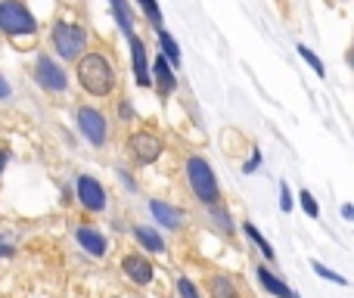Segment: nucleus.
I'll return each mask as SVG.
<instances>
[{
  "instance_id": "nucleus-1",
  "label": "nucleus",
  "mask_w": 354,
  "mask_h": 298,
  "mask_svg": "<svg viewBox=\"0 0 354 298\" xmlns=\"http://www.w3.org/2000/svg\"><path fill=\"white\" fill-rule=\"evenodd\" d=\"M78 81L87 93L106 97V93L115 91V68H112V62L106 59V56L87 53V56H81V62H78Z\"/></svg>"
},
{
  "instance_id": "nucleus-2",
  "label": "nucleus",
  "mask_w": 354,
  "mask_h": 298,
  "mask_svg": "<svg viewBox=\"0 0 354 298\" xmlns=\"http://www.w3.org/2000/svg\"><path fill=\"white\" fill-rule=\"evenodd\" d=\"M187 180H189V187H193L196 199H202L205 205H214V202L221 199V189H218V180H214V171H212V165H208L205 158H199V156L187 158Z\"/></svg>"
},
{
  "instance_id": "nucleus-3",
  "label": "nucleus",
  "mask_w": 354,
  "mask_h": 298,
  "mask_svg": "<svg viewBox=\"0 0 354 298\" xmlns=\"http://www.w3.org/2000/svg\"><path fill=\"white\" fill-rule=\"evenodd\" d=\"M0 31H6V35H35L37 22L22 3L0 0Z\"/></svg>"
},
{
  "instance_id": "nucleus-4",
  "label": "nucleus",
  "mask_w": 354,
  "mask_h": 298,
  "mask_svg": "<svg viewBox=\"0 0 354 298\" xmlns=\"http://www.w3.org/2000/svg\"><path fill=\"white\" fill-rule=\"evenodd\" d=\"M50 37H53V47L62 59H75V56L84 50V41H87L84 28H81V25H72V22H56Z\"/></svg>"
},
{
  "instance_id": "nucleus-5",
  "label": "nucleus",
  "mask_w": 354,
  "mask_h": 298,
  "mask_svg": "<svg viewBox=\"0 0 354 298\" xmlns=\"http://www.w3.org/2000/svg\"><path fill=\"white\" fill-rule=\"evenodd\" d=\"M128 149H131V156H134V162H137V165H153L156 158L162 156V140H159L156 134L137 131V134H131Z\"/></svg>"
},
{
  "instance_id": "nucleus-6",
  "label": "nucleus",
  "mask_w": 354,
  "mask_h": 298,
  "mask_svg": "<svg viewBox=\"0 0 354 298\" xmlns=\"http://www.w3.org/2000/svg\"><path fill=\"white\" fill-rule=\"evenodd\" d=\"M78 128L93 147H103L106 143V118L103 112L91 109V106H81L78 109Z\"/></svg>"
},
{
  "instance_id": "nucleus-7",
  "label": "nucleus",
  "mask_w": 354,
  "mask_h": 298,
  "mask_svg": "<svg viewBox=\"0 0 354 298\" xmlns=\"http://www.w3.org/2000/svg\"><path fill=\"white\" fill-rule=\"evenodd\" d=\"M35 78H37V84L44 87V91H66V84H68V78H66V72H62L59 66H56L50 56H37V66H35Z\"/></svg>"
},
{
  "instance_id": "nucleus-8",
  "label": "nucleus",
  "mask_w": 354,
  "mask_h": 298,
  "mask_svg": "<svg viewBox=\"0 0 354 298\" xmlns=\"http://www.w3.org/2000/svg\"><path fill=\"white\" fill-rule=\"evenodd\" d=\"M75 189H78V199H81V205H84L87 212H103L106 208V189L100 187L97 177L81 174L78 183H75Z\"/></svg>"
},
{
  "instance_id": "nucleus-9",
  "label": "nucleus",
  "mask_w": 354,
  "mask_h": 298,
  "mask_svg": "<svg viewBox=\"0 0 354 298\" xmlns=\"http://www.w3.org/2000/svg\"><path fill=\"white\" fill-rule=\"evenodd\" d=\"M128 44H131V59H134V78L140 87H149V66H147V47L143 41L131 31L128 35Z\"/></svg>"
},
{
  "instance_id": "nucleus-10",
  "label": "nucleus",
  "mask_w": 354,
  "mask_h": 298,
  "mask_svg": "<svg viewBox=\"0 0 354 298\" xmlns=\"http://www.w3.org/2000/svg\"><path fill=\"white\" fill-rule=\"evenodd\" d=\"M122 270L131 277L134 283H140V286H147L149 280H153V264L147 261L143 255H128L122 261Z\"/></svg>"
},
{
  "instance_id": "nucleus-11",
  "label": "nucleus",
  "mask_w": 354,
  "mask_h": 298,
  "mask_svg": "<svg viewBox=\"0 0 354 298\" xmlns=\"http://www.w3.org/2000/svg\"><path fill=\"white\" fill-rule=\"evenodd\" d=\"M153 75H156V84H159V93H162V97H171L174 87H177V78H174V72H171V62H168L165 56H156Z\"/></svg>"
},
{
  "instance_id": "nucleus-12",
  "label": "nucleus",
  "mask_w": 354,
  "mask_h": 298,
  "mask_svg": "<svg viewBox=\"0 0 354 298\" xmlns=\"http://www.w3.org/2000/svg\"><path fill=\"white\" fill-rule=\"evenodd\" d=\"M78 243H81V249H87L91 255H97V258H103L106 255V236L100 230H93V227H78Z\"/></svg>"
},
{
  "instance_id": "nucleus-13",
  "label": "nucleus",
  "mask_w": 354,
  "mask_h": 298,
  "mask_svg": "<svg viewBox=\"0 0 354 298\" xmlns=\"http://www.w3.org/2000/svg\"><path fill=\"white\" fill-rule=\"evenodd\" d=\"M149 212L156 214V221H159V224H165L168 230H177V227H180V221H183V214L177 212L174 205H168V202H149Z\"/></svg>"
},
{
  "instance_id": "nucleus-14",
  "label": "nucleus",
  "mask_w": 354,
  "mask_h": 298,
  "mask_svg": "<svg viewBox=\"0 0 354 298\" xmlns=\"http://www.w3.org/2000/svg\"><path fill=\"white\" fill-rule=\"evenodd\" d=\"M255 274H258V280H261V286L268 289V292H274L277 298H295V295H292V289H289L283 280H277V277L270 274L268 268H258Z\"/></svg>"
},
{
  "instance_id": "nucleus-15",
  "label": "nucleus",
  "mask_w": 354,
  "mask_h": 298,
  "mask_svg": "<svg viewBox=\"0 0 354 298\" xmlns=\"http://www.w3.org/2000/svg\"><path fill=\"white\" fill-rule=\"evenodd\" d=\"M134 236H137V243H140L143 249H149V252H165V239H162L156 230H149V227H134Z\"/></svg>"
},
{
  "instance_id": "nucleus-16",
  "label": "nucleus",
  "mask_w": 354,
  "mask_h": 298,
  "mask_svg": "<svg viewBox=\"0 0 354 298\" xmlns=\"http://www.w3.org/2000/svg\"><path fill=\"white\" fill-rule=\"evenodd\" d=\"M112 3V16H115V22H118V28L124 31V37L134 31V16H131V10H128V3L124 0H109Z\"/></svg>"
},
{
  "instance_id": "nucleus-17",
  "label": "nucleus",
  "mask_w": 354,
  "mask_h": 298,
  "mask_svg": "<svg viewBox=\"0 0 354 298\" xmlns=\"http://www.w3.org/2000/svg\"><path fill=\"white\" fill-rule=\"evenodd\" d=\"M156 31H159L162 56H165V59H168V62H171V66H180V47H177V41H174V37H171V35H168V31H165V28H162V25H159V28H156Z\"/></svg>"
},
{
  "instance_id": "nucleus-18",
  "label": "nucleus",
  "mask_w": 354,
  "mask_h": 298,
  "mask_svg": "<svg viewBox=\"0 0 354 298\" xmlns=\"http://www.w3.org/2000/svg\"><path fill=\"white\" fill-rule=\"evenodd\" d=\"M212 298H239V292H236V286H233L227 277H212Z\"/></svg>"
},
{
  "instance_id": "nucleus-19",
  "label": "nucleus",
  "mask_w": 354,
  "mask_h": 298,
  "mask_svg": "<svg viewBox=\"0 0 354 298\" xmlns=\"http://www.w3.org/2000/svg\"><path fill=\"white\" fill-rule=\"evenodd\" d=\"M243 230H245V236H249V239H252V243H255V245H258V249H261V255H264V258H274V249H270V243H268V239H264V236H261V233H258V230H255V224H245V227H243Z\"/></svg>"
},
{
  "instance_id": "nucleus-20",
  "label": "nucleus",
  "mask_w": 354,
  "mask_h": 298,
  "mask_svg": "<svg viewBox=\"0 0 354 298\" xmlns=\"http://www.w3.org/2000/svg\"><path fill=\"white\" fill-rule=\"evenodd\" d=\"M299 56H301V59H305V62H308V66H311V68H314V72H317V75H326L324 62H320V56H317V53H314V50H311V47H305V44H299Z\"/></svg>"
},
{
  "instance_id": "nucleus-21",
  "label": "nucleus",
  "mask_w": 354,
  "mask_h": 298,
  "mask_svg": "<svg viewBox=\"0 0 354 298\" xmlns=\"http://www.w3.org/2000/svg\"><path fill=\"white\" fill-rule=\"evenodd\" d=\"M137 3H140V6H143V12L149 16L153 28H159V25H162V10H159V3H156V0H137Z\"/></svg>"
},
{
  "instance_id": "nucleus-22",
  "label": "nucleus",
  "mask_w": 354,
  "mask_h": 298,
  "mask_svg": "<svg viewBox=\"0 0 354 298\" xmlns=\"http://www.w3.org/2000/svg\"><path fill=\"white\" fill-rule=\"evenodd\" d=\"M314 270H317V274L324 277V280H333V283H339V286H348V280H345V277H339L336 270H330V268H326V264L314 261Z\"/></svg>"
},
{
  "instance_id": "nucleus-23",
  "label": "nucleus",
  "mask_w": 354,
  "mask_h": 298,
  "mask_svg": "<svg viewBox=\"0 0 354 298\" xmlns=\"http://www.w3.org/2000/svg\"><path fill=\"white\" fill-rule=\"evenodd\" d=\"M299 199H301V208H305V212H308V218H317V214H320V208H317V202H314V196L308 193V189H301V196H299Z\"/></svg>"
},
{
  "instance_id": "nucleus-24",
  "label": "nucleus",
  "mask_w": 354,
  "mask_h": 298,
  "mask_svg": "<svg viewBox=\"0 0 354 298\" xmlns=\"http://www.w3.org/2000/svg\"><path fill=\"white\" fill-rule=\"evenodd\" d=\"M177 292H180V298H199L196 286L187 280V277H180V280H177Z\"/></svg>"
},
{
  "instance_id": "nucleus-25",
  "label": "nucleus",
  "mask_w": 354,
  "mask_h": 298,
  "mask_svg": "<svg viewBox=\"0 0 354 298\" xmlns=\"http://www.w3.org/2000/svg\"><path fill=\"white\" fill-rule=\"evenodd\" d=\"M280 196H283V212H289V208H292V199H289V187H286V183H280Z\"/></svg>"
},
{
  "instance_id": "nucleus-26",
  "label": "nucleus",
  "mask_w": 354,
  "mask_h": 298,
  "mask_svg": "<svg viewBox=\"0 0 354 298\" xmlns=\"http://www.w3.org/2000/svg\"><path fill=\"white\" fill-rule=\"evenodd\" d=\"M258 165H261V156H258V152H255V156H252L249 162H245V174H252V171H255Z\"/></svg>"
},
{
  "instance_id": "nucleus-27",
  "label": "nucleus",
  "mask_w": 354,
  "mask_h": 298,
  "mask_svg": "<svg viewBox=\"0 0 354 298\" xmlns=\"http://www.w3.org/2000/svg\"><path fill=\"white\" fill-rule=\"evenodd\" d=\"M3 97H10V84H6V81L0 78V100H3Z\"/></svg>"
},
{
  "instance_id": "nucleus-28",
  "label": "nucleus",
  "mask_w": 354,
  "mask_h": 298,
  "mask_svg": "<svg viewBox=\"0 0 354 298\" xmlns=\"http://www.w3.org/2000/svg\"><path fill=\"white\" fill-rule=\"evenodd\" d=\"M6 158H10V152H6V149H0V174H3V165H6Z\"/></svg>"
},
{
  "instance_id": "nucleus-29",
  "label": "nucleus",
  "mask_w": 354,
  "mask_h": 298,
  "mask_svg": "<svg viewBox=\"0 0 354 298\" xmlns=\"http://www.w3.org/2000/svg\"><path fill=\"white\" fill-rule=\"evenodd\" d=\"M342 218H345V221L354 218V208H351V205H342Z\"/></svg>"
},
{
  "instance_id": "nucleus-30",
  "label": "nucleus",
  "mask_w": 354,
  "mask_h": 298,
  "mask_svg": "<svg viewBox=\"0 0 354 298\" xmlns=\"http://www.w3.org/2000/svg\"><path fill=\"white\" fill-rule=\"evenodd\" d=\"M10 255H12L10 245H0V258H10Z\"/></svg>"
}]
</instances>
